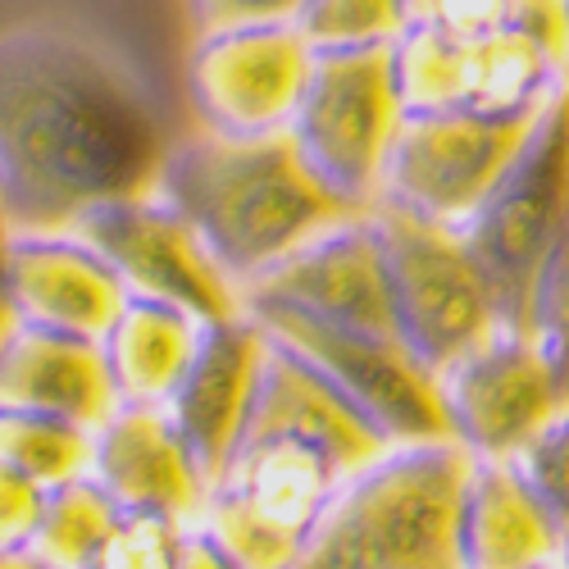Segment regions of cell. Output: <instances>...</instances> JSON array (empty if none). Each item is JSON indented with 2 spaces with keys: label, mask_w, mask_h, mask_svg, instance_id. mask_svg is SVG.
I'll list each match as a JSON object with an SVG mask.
<instances>
[{
  "label": "cell",
  "mask_w": 569,
  "mask_h": 569,
  "mask_svg": "<svg viewBox=\"0 0 569 569\" xmlns=\"http://www.w3.org/2000/svg\"><path fill=\"white\" fill-rule=\"evenodd\" d=\"M164 147L147 87L110 46L51 23L0 37V206L14 232L151 192Z\"/></svg>",
  "instance_id": "obj_1"
},
{
  "label": "cell",
  "mask_w": 569,
  "mask_h": 569,
  "mask_svg": "<svg viewBox=\"0 0 569 569\" xmlns=\"http://www.w3.org/2000/svg\"><path fill=\"white\" fill-rule=\"evenodd\" d=\"M378 451L383 442L264 338L251 410L206 488L197 529L237 569H288Z\"/></svg>",
  "instance_id": "obj_2"
},
{
  "label": "cell",
  "mask_w": 569,
  "mask_h": 569,
  "mask_svg": "<svg viewBox=\"0 0 569 569\" xmlns=\"http://www.w3.org/2000/svg\"><path fill=\"white\" fill-rule=\"evenodd\" d=\"M151 192L197 232L237 297L319 232L351 219L310 178L288 132L223 137L192 128L169 137Z\"/></svg>",
  "instance_id": "obj_3"
},
{
  "label": "cell",
  "mask_w": 569,
  "mask_h": 569,
  "mask_svg": "<svg viewBox=\"0 0 569 569\" xmlns=\"http://www.w3.org/2000/svg\"><path fill=\"white\" fill-rule=\"evenodd\" d=\"M469 465L473 456L451 438L383 447L333 497L288 569H465Z\"/></svg>",
  "instance_id": "obj_4"
},
{
  "label": "cell",
  "mask_w": 569,
  "mask_h": 569,
  "mask_svg": "<svg viewBox=\"0 0 569 569\" xmlns=\"http://www.w3.org/2000/svg\"><path fill=\"white\" fill-rule=\"evenodd\" d=\"M569 223V82L533 114L529 137L497 178L460 237L479 264L497 319L510 333H529L533 292L547 256Z\"/></svg>",
  "instance_id": "obj_5"
},
{
  "label": "cell",
  "mask_w": 569,
  "mask_h": 569,
  "mask_svg": "<svg viewBox=\"0 0 569 569\" xmlns=\"http://www.w3.org/2000/svg\"><path fill=\"white\" fill-rule=\"evenodd\" d=\"M401 123L406 106L392 73V46L315 51L288 137L323 192L351 214H365L383 197V173Z\"/></svg>",
  "instance_id": "obj_6"
},
{
  "label": "cell",
  "mask_w": 569,
  "mask_h": 569,
  "mask_svg": "<svg viewBox=\"0 0 569 569\" xmlns=\"http://www.w3.org/2000/svg\"><path fill=\"white\" fill-rule=\"evenodd\" d=\"M242 315L278 351H288L347 415H356L383 447L447 438L438 378L397 338L356 333V328L319 323L273 306H256Z\"/></svg>",
  "instance_id": "obj_7"
},
{
  "label": "cell",
  "mask_w": 569,
  "mask_h": 569,
  "mask_svg": "<svg viewBox=\"0 0 569 569\" xmlns=\"http://www.w3.org/2000/svg\"><path fill=\"white\" fill-rule=\"evenodd\" d=\"M365 219L383 251L397 338L433 378L501 333L492 292L456 228L423 223L388 201L369 206Z\"/></svg>",
  "instance_id": "obj_8"
},
{
  "label": "cell",
  "mask_w": 569,
  "mask_h": 569,
  "mask_svg": "<svg viewBox=\"0 0 569 569\" xmlns=\"http://www.w3.org/2000/svg\"><path fill=\"white\" fill-rule=\"evenodd\" d=\"M392 73L406 114L483 119H533L569 82V69L510 23L473 41L410 23L392 41Z\"/></svg>",
  "instance_id": "obj_9"
},
{
  "label": "cell",
  "mask_w": 569,
  "mask_h": 569,
  "mask_svg": "<svg viewBox=\"0 0 569 569\" xmlns=\"http://www.w3.org/2000/svg\"><path fill=\"white\" fill-rule=\"evenodd\" d=\"M533 119H483V114H406L397 147L388 156L383 197L423 223L465 228L506 164L515 160L519 141L529 137Z\"/></svg>",
  "instance_id": "obj_10"
},
{
  "label": "cell",
  "mask_w": 569,
  "mask_h": 569,
  "mask_svg": "<svg viewBox=\"0 0 569 569\" xmlns=\"http://www.w3.org/2000/svg\"><path fill=\"white\" fill-rule=\"evenodd\" d=\"M73 232L114 269L128 297L164 301L173 310H187L201 323L242 315L237 288L214 269V260L197 242V232L156 192L91 206L73 223Z\"/></svg>",
  "instance_id": "obj_11"
},
{
  "label": "cell",
  "mask_w": 569,
  "mask_h": 569,
  "mask_svg": "<svg viewBox=\"0 0 569 569\" xmlns=\"http://www.w3.org/2000/svg\"><path fill=\"white\" fill-rule=\"evenodd\" d=\"M315 51L297 23L201 32L187 56V101L206 132L264 137L288 132Z\"/></svg>",
  "instance_id": "obj_12"
},
{
  "label": "cell",
  "mask_w": 569,
  "mask_h": 569,
  "mask_svg": "<svg viewBox=\"0 0 569 569\" xmlns=\"http://www.w3.org/2000/svg\"><path fill=\"white\" fill-rule=\"evenodd\" d=\"M447 438L473 460H515L569 406L529 333H492L438 373Z\"/></svg>",
  "instance_id": "obj_13"
},
{
  "label": "cell",
  "mask_w": 569,
  "mask_h": 569,
  "mask_svg": "<svg viewBox=\"0 0 569 569\" xmlns=\"http://www.w3.org/2000/svg\"><path fill=\"white\" fill-rule=\"evenodd\" d=\"M256 306L292 310L319 323L356 328V333L397 338L383 251H378V237L365 214L333 223L282 264H273L264 278H256L242 292V310Z\"/></svg>",
  "instance_id": "obj_14"
},
{
  "label": "cell",
  "mask_w": 569,
  "mask_h": 569,
  "mask_svg": "<svg viewBox=\"0 0 569 569\" xmlns=\"http://www.w3.org/2000/svg\"><path fill=\"white\" fill-rule=\"evenodd\" d=\"M0 297H6L10 323L82 342H101L128 301L114 269L73 228L10 232Z\"/></svg>",
  "instance_id": "obj_15"
},
{
  "label": "cell",
  "mask_w": 569,
  "mask_h": 569,
  "mask_svg": "<svg viewBox=\"0 0 569 569\" xmlns=\"http://www.w3.org/2000/svg\"><path fill=\"white\" fill-rule=\"evenodd\" d=\"M264 369V333L247 319H214L201 328V342L192 351V365L178 378L173 397L160 406L173 423L178 442L206 473V488L214 479L219 460L228 456L237 429L251 410L256 383Z\"/></svg>",
  "instance_id": "obj_16"
},
{
  "label": "cell",
  "mask_w": 569,
  "mask_h": 569,
  "mask_svg": "<svg viewBox=\"0 0 569 569\" xmlns=\"http://www.w3.org/2000/svg\"><path fill=\"white\" fill-rule=\"evenodd\" d=\"M114 510L164 515L178 525H197L206 506V473L178 442L164 410L119 406L97 433H91V469Z\"/></svg>",
  "instance_id": "obj_17"
},
{
  "label": "cell",
  "mask_w": 569,
  "mask_h": 569,
  "mask_svg": "<svg viewBox=\"0 0 569 569\" xmlns=\"http://www.w3.org/2000/svg\"><path fill=\"white\" fill-rule=\"evenodd\" d=\"M0 410L51 415L97 433L119 410L101 342L10 323L0 333Z\"/></svg>",
  "instance_id": "obj_18"
},
{
  "label": "cell",
  "mask_w": 569,
  "mask_h": 569,
  "mask_svg": "<svg viewBox=\"0 0 569 569\" xmlns=\"http://www.w3.org/2000/svg\"><path fill=\"white\" fill-rule=\"evenodd\" d=\"M565 529L533 497L510 460H473L460 501L465 569H547L560 565Z\"/></svg>",
  "instance_id": "obj_19"
},
{
  "label": "cell",
  "mask_w": 569,
  "mask_h": 569,
  "mask_svg": "<svg viewBox=\"0 0 569 569\" xmlns=\"http://www.w3.org/2000/svg\"><path fill=\"white\" fill-rule=\"evenodd\" d=\"M201 328L206 323L192 319L187 310H173L164 301L128 297L119 319L110 323V333L101 338V356H106L114 401L160 410L173 397L187 365H192Z\"/></svg>",
  "instance_id": "obj_20"
},
{
  "label": "cell",
  "mask_w": 569,
  "mask_h": 569,
  "mask_svg": "<svg viewBox=\"0 0 569 569\" xmlns=\"http://www.w3.org/2000/svg\"><path fill=\"white\" fill-rule=\"evenodd\" d=\"M114 515H119L114 501L91 479L51 488L41 506V519H37L28 560L37 569H91Z\"/></svg>",
  "instance_id": "obj_21"
},
{
  "label": "cell",
  "mask_w": 569,
  "mask_h": 569,
  "mask_svg": "<svg viewBox=\"0 0 569 569\" xmlns=\"http://www.w3.org/2000/svg\"><path fill=\"white\" fill-rule=\"evenodd\" d=\"M0 460L46 492L78 483L91 469V429L51 415L0 410Z\"/></svg>",
  "instance_id": "obj_22"
},
{
  "label": "cell",
  "mask_w": 569,
  "mask_h": 569,
  "mask_svg": "<svg viewBox=\"0 0 569 569\" xmlns=\"http://www.w3.org/2000/svg\"><path fill=\"white\" fill-rule=\"evenodd\" d=\"M310 51H373L410 28L406 0H306L297 14Z\"/></svg>",
  "instance_id": "obj_23"
},
{
  "label": "cell",
  "mask_w": 569,
  "mask_h": 569,
  "mask_svg": "<svg viewBox=\"0 0 569 569\" xmlns=\"http://www.w3.org/2000/svg\"><path fill=\"white\" fill-rule=\"evenodd\" d=\"M187 533L192 525H178V519L119 510L91 569H173Z\"/></svg>",
  "instance_id": "obj_24"
},
{
  "label": "cell",
  "mask_w": 569,
  "mask_h": 569,
  "mask_svg": "<svg viewBox=\"0 0 569 569\" xmlns=\"http://www.w3.org/2000/svg\"><path fill=\"white\" fill-rule=\"evenodd\" d=\"M510 465L533 488V497L560 519V529H569V406Z\"/></svg>",
  "instance_id": "obj_25"
},
{
  "label": "cell",
  "mask_w": 569,
  "mask_h": 569,
  "mask_svg": "<svg viewBox=\"0 0 569 569\" xmlns=\"http://www.w3.org/2000/svg\"><path fill=\"white\" fill-rule=\"evenodd\" d=\"M415 28H433L456 41L488 37L510 23V0H406Z\"/></svg>",
  "instance_id": "obj_26"
},
{
  "label": "cell",
  "mask_w": 569,
  "mask_h": 569,
  "mask_svg": "<svg viewBox=\"0 0 569 569\" xmlns=\"http://www.w3.org/2000/svg\"><path fill=\"white\" fill-rule=\"evenodd\" d=\"M41 506H46V488H37L32 479H23L19 469L0 460V556L6 560L28 556Z\"/></svg>",
  "instance_id": "obj_27"
},
{
  "label": "cell",
  "mask_w": 569,
  "mask_h": 569,
  "mask_svg": "<svg viewBox=\"0 0 569 569\" xmlns=\"http://www.w3.org/2000/svg\"><path fill=\"white\" fill-rule=\"evenodd\" d=\"M306 0H187V19L197 37L228 28H264V23H297Z\"/></svg>",
  "instance_id": "obj_28"
},
{
  "label": "cell",
  "mask_w": 569,
  "mask_h": 569,
  "mask_svg": "<svg viewBox=\"0 0 569 569\" xmlns=\"http://www.w3.org/2000/svg\"><path fill=\"white\" fill-rule=\"evenodd\" d=\"M173 569H237L197 525H192V533H187V542H182V556H178V565Z\"/></svg>",
  "instance_id": "obj_29"
},
{
  "label": "cell",
  "mask_w": 569,
  "mask_h": 569,
  "mask_svg": "<svg viewBox=\"0 0 569 569\" xmlns=\"http://www.w3.org/2000/svg\"><path fill=\"white\" fill-rule=\"evenodd\" d=\"M10 214H6V206H0V273H6V247H10ZM10 328V315H6V297H0V333Z\"/></svg>",
  "instance_id": "obj_30"
},
{
  "label": "cell",
  "mask_w": 569,
  "mask_h": 569,
  "mask_svg": "<svg viewBox=\"0 0 569 569\" xmlns=\"http://www.w3.org/2000/svg\"><path fill=\"white\" fill-rule=\"evenodd\" d=\"M0 569H37L28 556H14V560H6V556H0Z\"/></svg>",
  "instance_id": "obj_31"
},
{
  "label": "cell",
  "mask_w": 569,
  "mask_h": 569,
  "mask_svg": "<svg viewBox=\"0 0 569 569\" xmlns=\"http://www.w3.org/2000/svg\"><path fill=\"white\" fill-rule=\"evenodd\" d=\"M560 565L569 569V529H565V551H560Z\"/></svg>",
  "instance_id": "obj_32"
},
{
  "label": "cell",
  "mask_w": 569,
  "mask_h": 569,
  "mask_svg": "<svg viewBox=\"0 0 569 569\" xmlns=\"http://www.w3.org/2000/svg\"><path fill=\"white\" fill-rule=\"evenodd\" d=\"M547 569H565V565H547Z\"/></svg>",
  "instance_id": "obj_33"
},
{
  "label": "cell",
  "mask_w": 569,
  "mask_h": 569,
  "mask_svg": "<svg viewBox=\"0 0 569 569\" xmlns=\"http://www.w3.org/2000/svg\"><path fill=\"white\" fill-rule=\"evenodd\" d=\"M565 14H569V0H565Z\"/></svg>",
  "instance_id": "obj_34"
}]
</instances>
